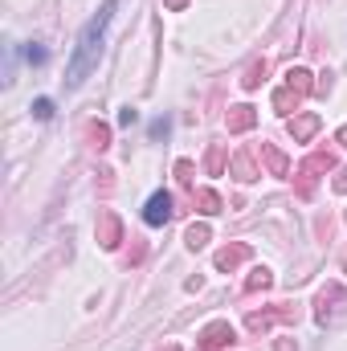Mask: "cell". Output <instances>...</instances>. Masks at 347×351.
<instances>
[{
    "mask_svg": "<svg viewBox=\"0 0 347 351\" xmlns=\"http://www.w3.org/2000/svg\"><path fill=\"white\" fill-rule=\"evenodd\" d=\"M274 286V274L265 269V265H258L250 278H246V294H258V290H270Z\"/></svg>",
    "mask_w": 347,
    "mask_h": 351,
    "instance_id": "cell-19",
    "label": "cell"
},
{
    "mask_svg": "<svg viewBox=\"0 0 347 351\" xmlns=\"http://www.w3.org/2000/svg\"><path fill=\"white\" fill-rule=\"evenodd\" d=\"M192 208L204 213V217H217V213L225 208V200H221L213 188H196V192H192Z\"/></svg>",
    "mask_w": 347,
    "mask_h": 351,
    "instance_id": "cell-13",
    "label": "cell"
},
{
    "mask_svg": "<svg viewBox=\"0 0 347 351\" xmlns=\"http://www.w3.org/2000/svg\"><path fill=\"white\" fill-rule=\"evenodd\" d=\"M33 114H37L41 123H45V119H53V102H49V98H37V102H33Z\"/></svg>",
    "mask_w": 347,
    "mask_h": 351,
    "instance_id": "cell-22",
    "label": "cell"
},
{
    "mask_svg": "<svg viewBox=\"0 0 347 351\" xmlns=\"http://www.w3.org/2000/svg\"><path fill=\"white\" fill-rule=\"evenodd\" d=\"M25 62H29V66H41V62H45V49H41V45H29V49H25Z\"/></svg>",
    "mask_w": 347,
    "mask_h": 351,
    "instance_id": "cell-23",
    "label": "cell"
},
{
    "mask_svg": "<svg viewBox=\"0 0 347 351\" xmlns=\"http://www.w3.org/2000/svg\"><path fill=\"white\" fill-rule=\"evenodd\" d=\"M229 176L237 180V184H254L258 180V168H254V152H237L233 156V164H229Z\"/></svg>",
    "mask_w": 347,
    "mask_h": 351,
    "instance_id": "cell-12",
    "label": "cell"
},
{
    "mask_svg": "<svg viewBox=\"0 0 347 351\" xmlns=\"http://www.w3.org/2000/svg\"><path fill=\"white\" fill-rule=\"evenodd\" d=\"M135 119H139V114H135V110H131V106H123V110H119V123H123V127H131V123H135Z\"/></svg>",
    "mask_w": 347,
    "mask_h": 351,
    "instance_id": "cell-27",
    "label": "cell"
},
{
    "mask_svg": "<svg viewBox=\"0 0 347 351\" xmlns=\"http://www.w3.org/2000/svg\"><path fill=\"white\" fill-rule=\"evenodd\" d=\"M98 176H102V184H98V192H102V196H110V188H115V180H110V176H115V172H106V168H102Z\"/></svg>",
    "mask_w": 347,
    "mask_h": 351,
    "instance_id": "cell-26",
    "label": "cell"
},
{
    "mask_svg": "<svg viewBox=\"0 0 347 351\" xmlns=\"http://www.w3.org/2000/svg\"><path fill=\"white\" fill-rule=\"evenodd\" d=\"M270 102H274V110H278V114H290V110H298L302 94H298V90H290L286 82H282V86L274 90V98H270Z\"/></svg>",
    "mask_w": 347,
    "mask_h": 351,
    "instance_id": "cell-15",
    "label": "cell"
},
{
    "mask_svg": "<svg viewBox=\"0 0 347 351\" xmlns=\"http://www.w3.org/2000/svg\"><path fill=\"white\" fill-rule=\"evenodd\" d=\"M344 294H347V290L339 286V282H331V286H323V290H319V298H315V323H319V327L327 323V315H331V302H339Z\"/></svg>",
    "mask_w": 347,
    "mask_h": 351,
    "instance_id": "cell-9",
    "label": "cell"
},
{
    "mask_svg": "<svg viewBox=\"0 0 347 351\" xmlns=\"http://www.w3.org/2000/svg\"><path fill=\"white\" fill-rule=\"evenodd\" d=\"M339 143L347 147V127H339Z\"/></svg>",
    "mask_w": 347,
    "mask_h": 351,
    "instance_id": "cell-31",
    "label": "cell"
},
{
    "mask_svg": "<svg viewBox=\"0 0 347 351\" xmlns=\"http://www.w3.org/2000/svg\"><path fill=\"white\" fill-rule=\"evenodd\" d=\"M172 213H176V208H172V192H164V188H160V192L143 204V221H147L152 229L168 225V221H172Z\"/></svg>",
    "mask_w": 347,
    "mask_h": 351,
    "instance_id": "cell-5",
    "label": "cell"
},
{
    "mask_svg": "<svg viewBox=\"0 0 347 351\" xmlns=\"http://www.w3.org/2000/svg\"><path fill=\"white\" fill-rule=\"evenodd\" d=\"M335 192H344L347 196V168H335V184H331Z\"/></svg>",
    "mask_w": 347,
    "mask_h": 351,
    "instance_id": "cell-25",
    "label": "cell"
},
{
    "mask_svg": "<svg viewBox=\"0 0 347 351\" xmlns=\"http://www.w3.org/2000/svg\"><path fill=\"white\" fill-rule=\"evenodd\" d=\"M265 70H270V66H265V58H261V62H254V66L246 70L241 86H246V90H258V86H261V78H265Z\"/></svg>",
    "mask_w": 347,
    "mask_h": 351,
    "instance_id": "cell-20",
    "label": "cell"
},
{
    "mask_svg": "<svg viewBox=\"0 0 347 351\" xmlns=\"http://www.w3.org/2000/svg\"><path fill=\"white\" fill-rule=\"evenodd\" d=\"M323 172H335V152H315L302 160V168L294 172V196L298 200H311L315 196V184Z\"/></svg>",
    "mask_w": 347,
    "mask_h": 351,
    "instance_id": "cell-2",
    "label": "cell"
},
{
    "mask_svg": "<svg viewBox=\"0 0 347 351\" xmlns=\"http://www.w3.org/2000/svg\"><path fill=\"white\" fill-rule=\"evenodd\" d=\"M319 123H323L319 114H294V119L286 123V131H290V139H294V143H307V139L319 131Z\"/></svg>",
    "mask_w": 347,
    "mask_h": 351,
    "instance_id": "cell-11",
    "label": "cell"
},
{
    "mask_svg": "<svg viewBox=\"0 0 347 351\" xmlns=\"http://www.w3.org/2000/svg\"><path fill=\"white\" fill-rule=\"evenodd\" d=\"M160 351H180V348H176V343H168V348H160Z\"/></svg>",
    "mask_w": 347,
    "mask_h": 351,
    "instance_id": "cell-32",
    "label": "cell"
},
{
    "mask_svg": "<svg viewBox=\"0 0 347 351\" xmlns=\"http://www.w3.org/2000/svg\"><path fill=\"white\" fill-rule=\"evenodd\" d=\"M192 176H196V168H192V160H180V164H176V180H180L184 188H192Z\"/></svg>",
    "mask_w": 347,
    "mask_h": 351,
    "instance_id": "cell-21",
    "label": "cell"
},
{
    "mask_svg": "<svg viewBox=\"0 0 347 351\" xmlns=\"http://www.w3.org/2000/svg\"><path fill=\"white\" fill-rule=\"evenodd\" d=\"M286 86L298 90V94L307 98V94H315V74H311V70H302V66H290V70H286Z\"/></svg>",
    "mask_w": 347,
    "mask_h": 351,
    "instance_id": "cell-14",
    "label": "cell"
},
{
    "mask_svg": "<svg viewBox=\"0 0 347 351\" xmlns=\"http://www.w3.org/2000/svg\"><path fill=\"white\" fill-rule=\"evenodd\" d=\"M188 4H192V0H164V8H168V12H184Z\"/></svg>",
    "mask_w": 347,
    "mask_h": 351,
    "instance_id": "cell-28",
    "label": "cell"
},
{
    "mask_svg": "<svg viewBox=\"0 0 347 351\" xmlns=\"http://www.w3.org/2000/svg\"><path fill=\"white\" fill-rule=\"evenodd\" d=\"M258 156H261V164L270 168V176H290V160L282 156L278 143H258Z\"/></svg>",
    "mask_w": 347,
    "mask_h": 351,
    "instance_id": "cell-10",
    "label": "cell"
},
{
    "mask_svg": "<svg viewBox=\"0 0 347 351\" xmlns=\"http://www.w3.org/2000/svg\"><path fill=\"white\" fill-rule=\"evenodd\" d=\"M208 241H213V229H208L204 221H196V225H188V233H184V245H188L192 254H196V250H204Z\"/></svg>",
    "mask_w": 347,
    "mask_h": 351,
    "instance_id": "cell-16",
    "label": "cell"
},
{
    "mask_svg": "<svg viewBox=\"0 0 347 351\" xmlns=\"http://www.w3.org/2000/svg\"><path fill=\"white\" fill-rule=\"evenodd\" d=\"M94 237H98L102 250H119V241H123V221H119L110 208L98 213V229H94Z\"/></svg>",
    "mask_w": 347,
    "mask_h": 351,
    "instance_id": "cell-7",
    "label": "cell"
},
{
    "mask_svg": "<svg viewBox=\"0 0 347 351\" xmlns=\"http://www.w3.org/2000/svg\"><path fill=\"white\" fill-rule=\"evenodd\" d=\"M315 94H319V98L331 94V74H319V78H315Z\"/></svg>",
    "mask_w": 347,
    "mask_h": 351,
    "instance_id": "cell-24",
    "label": "cell"
},
{
    "mask_svg": "<svg viewBox=\"0 0 347 351\" xmlns=\"http://www.w3.org/2000/svg\"><path fill=\"white\" fill-rule=\"evenodd\" d=\"M225 127H229V135H246V131H254V127H258V110H254L250 102H237V106H229Z\"/></svg>",
    "mask_w": 347,
    "mask_h": 351,
    "instance_id": "cell-8",
    "label": "cell"
},
{
    "mask_svg": "<svg viewBox=\"0 0 347 351\" xmlns=\"http://www.w3.org/2000/svg\"><path fill=\"white\" fill-rule=\"evenodd\" d=\"M274 351H294V339H278V343H274Z\"/></svg>",
    "mask_w": 347,
    "mask_h": 351,
    "instance_id": "cell-30",
    "label": "cell"
},
{
    "mask_svg": "<svg viewBox=\"0 0 347 351\" xmlns=\"http://www.w3.org/2000/svg\"><path fill=\"white\" fill-rule=\"evenodd\" d=\"M237 339V331L225 323V319H217V323H208L204 331H200V339H196V348L200 351H221V348H229Z\"/></svg>",
    "mask_w": 347,
    "mask_h": 351,
    "instance_id": "cell-4",
    "label": "cell"
},
{
    "mask_svg": "<svg viewBox=\"0 0 347 351\" xmlns=\"http://www.w3.org/2000/svg\"><path fill=\"white\" fill-rule=\"evenodd\" d=\"M254 258V245H246V241H233V245H225V250H217V258L213 265L217 269H225V274H233V269H241V265Z\"/></svg>",
    "mask_w": 347,
    "mask_h": 351,
    "instance_id": "cell-6",
    "label": "cell"
},
{
    "mask_svg": "<svg viewBox=\"0 0 347 351\" xmlns=\"http://www.w3.org/2000/svg\"><path fill=\"white\" fill-rule=\"evenodd\" d=\"M160 135H168V119H160V123H152V139H160Z\"/></svg>",
    "mask_w": 347,
    "mask_h": 351,
    "instance_id": "cell-29",
    "label": "cell"
},
{
    "mask_svg": "<svg viewBox=\"0 0 347 351\" xmlns=\"http://www.w3.org/2000/svg\"><path fill=\"white\" fill-rule=\"evenodd\" d=\"M86 143L94 147V152H106V147H110V127H106V123H98V119L86 123Z\"/></svg>",
    "mask_w": 347,
    "mask_h": 351,
    "instance_id": "cell-17",
    "label": "cell"
},
{
    "mask_svg": "<svg viewBox=\"0 0 347 351\" xmlns=\"http://www.w3.org/2000/svg\"><path fill=\"white\" fill-rule=\"evenodd\" d=\"M115 4H119V0H106V4H102V8L86 21V29L78 33V49H74L70 70H66V86H82V82H86V74L98 66V58H102V33H106V25H110Z\"/></svg>",
    "mask_w": 347,
    "mask_h": 351,
    "instance_id": "cell-1",
    "label": "cell"
},
{
    "mask_svg": "<svg viewBox=\"0 0 347 351\" xmlns=\"http://www.w3.org/2000/svg\"><path fill=\"white\" fill-rule=\"evenodd\" d=\"M204 172H208V176H221V172H225V143H208Z\"/></svg>",
    "mask_w": 347,
    "mask_h": 351,
    "instance_id": "cell-18",
    "label": "cell"
},
{
    "mask_svg": "<svg viewBox=\"0 0 347 351\" xmlns=\"http://www.w3.org/2000/svg\"><path fill=\"white\" fill-rule=\"evenodd\" d=\"M344 269H347V258H344Z\"/></svg>",
    "mask_w": 347,
    "mask_h": 351,
    "instance_id": "cell-33",
    "label": "cell"
},
{
    "mask_svg": "<svg viewBox=\"0 0 347 351\" xmlns=\"http://www.w3.org/2000/svg\"><path fill=\"white\" fill-rule=\"evenodd\" d=\"M274 323H298V306L294 302H278V306H265V311H250L246 315V327L254 335H265Z\"/></svg>",
    "mask_w": 347,
    "mask_h": 351,
    "instance_id": "cell-3",
    "label": "cell"
}]
</instances>
